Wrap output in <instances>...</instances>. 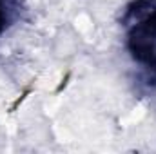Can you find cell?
I'll list each match as a JSON object with an SVG mask.
<instances>
[{
    "instance_id": "obj_1",
    "label": "cell",
    "mask_w": 156,
    "mask_h": 154,
    "mask_svg": "<svg viewBox=\"0 0 156 154\" xmlns=\"http://www.w3.org/2000/svg\"><path fill=\"white\" fill-rule=\"evenodd\" d=\"M11 22V4L9 0H0V35L7 29Z\"/></svg>"
}]
</instances>
